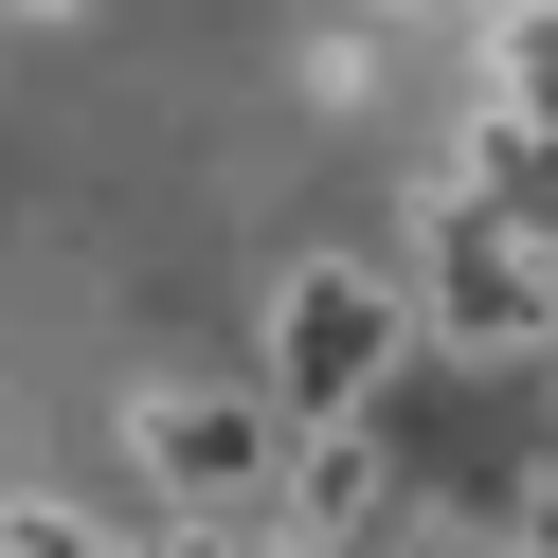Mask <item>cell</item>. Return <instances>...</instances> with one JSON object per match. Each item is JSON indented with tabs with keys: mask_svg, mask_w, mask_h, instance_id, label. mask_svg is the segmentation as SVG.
<instances>
[{
	"mask_svg": "<svg viewBox=\"0 0 558 558\" xmlns=\"http://www.w3.org/2000/svg\"><path fill=\"white\" fill-rule=\"evenodd\" d=\"M414 361V289L361 253H306L270 289V414H378V378Z\"/></svg>",
	"mask_w": 558,
	"mask_h": 558,
	"instance_id": "obj_1",
	"label": "cell"
},
{
	"mask_svg": "<svg viewBox=\"0 0 558 558\" xmlns=\"http://www.w3.org/2000/svg\"><path fill=\"white\" fill-rule=\"evenodd\" d=\"M270 450H289L270 378L253 397H217V378H145L126 397V486L145 505H270Z\"/></svg>",
	"mask_w": 558,
	"mask_h": 558,
	"instance_id": "obj_2",
	"label": "cell"
},
{
	"mask_svg": "<svg viewBox=\"0 0 558 558\" xmlns=\"http://www.w3.org/2000/svg\"><path fill=\"white\" fill-rule=\"evenodd\" d=\"M0 558H162V505H54V486H0Z\"/></svg>",
	"mask_w": 558,
	"mask_h": 558,
	"instance_id": "obj_3",
	"label": "cell"
},
{
	"mask_svg": "<svg viewBox=\"0 0 558 558\" xmlns=\"http://www.w3.org/2000/svg\"><path fill=\"white\" fill-rule=\"evenodd\" d=\"M306 90H325V109H361V90H378V37H361V19H325V37H306Z\"/></svg>",
	"mask_w": 558,
	"mask_h": 558,
	"instance_id": "obj_4",
	"label": "cell"
},
{
	"mask_svg": "<svg viewBox=\"0 0 558 558\" xmlns=\"http://www.w3.org/2000/svg\"><path fill=\"white\" fill-rule=\"evenodd\" d=\"M505 541H522V558H558V450H541V469L505 486Z\"/></svg>",
	"mask_w": 558,
	"mask_h": 558,
	"instance_id": "obj_5",
	"label": "cell"
},
{
	"mask_svg": "<svg viewBox=\"0 0 558 558\" xmlns=\"http://www.w3.org/2000/svg\"><path fill=\"white\" fill-rule=\"evenodd\" d=\"M0 19H73V0H0Z\"/></svg>",
	"mask_w": 558,
	"mask_h": 558,
	"instance_id": "obj_6",
	"label": "cell"
},
{
	"mask_svg": "<svg viewBox=\"0 0 558 558\" xmlns=\"http://www.w3.org/2000/svg\"><path fill=\"white\" fill-rule=\"evenodd\" d=\"M378 19H433V0H378Z\"/></svg>",
	"mask_w": 558,
	"mask_h": 558,
	"instance_id": "obj_7",
	"label": "cell"
},
{
	"mask_svg": "<svg viewBox=\"0 0 558 558\" xmlns=\"http://www.w3.org/2000/svg\"><path fill=\"white\" fill-rule=\"evenodd\" d=\"M541 378H558V342H541Z\"/></svg>",
	"mask_w": 558,
	"mask_h": 558,
	"instance_id": "obj_8",
	"label": "cell"
}]
</instances>
